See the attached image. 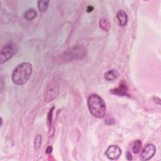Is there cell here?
I'll return each mask as SVG.
<instances>
[{"mask_svg":"<svg viewBox=\"0 0 161 161\" xmlns=\"http://www.w3.org/2000/svg\"><path fill=\"white\" fill-rule=\"evenodd\" d=\"M87 106L91 114L98 119L106 115V106L103 99L97 94H91L87 99Z\"/></svg>","mask_w":161,"mask_h":161,"instance_id":"obj_1","label":"cell"},{"mask_svg":"<svg viewBox=\"0 0 161 161\" xmlns=\"http://www.w3.org/2000/svg\"><path fill=\"white\" fill-rule=\"evenodd\" d=\"M32 65L29 62H23L18 65L13 70L11 79L14 84L21 86L30 78L32 74Z\"/></svg>","mask_w":161,"mask_h":161,"instance_id":"obj_2","label":"cell"},{"mask_svg":"<svg viewBox=\"0 0 161 161\" xmlns=\"http://www.w3.org/2000/svg\"><path fill=\"white\" fill-rule=\"evenodd\" d=\"M60 86L58 77H54L48 82L44 94V101L50 103L54 100L59 93Z\"/></svg>","mask_w":161,"mask_h":161,"instance_id":"obj_3","label":"cell"},{"mask_svg":"<svg viewBox=\"0 0 161 161\" xmlns=\"http://www.w3.org/2000/svg\"><path fill=\"white\" fill-rule=\"evenodd\" d=\"M18 48L14 43H8L1 50L0 63L2 64L13 57L18 52Z\"/></svg>","mask_w":161,"mask_h":161,"instance_id":"obj_4","label":"cell"},{"mask_svg":"<svg viewBox=\"0 0 161 161\" xmlns=\"http://www.w3.org/2000/svg\"><path fill=\"white\" fill-rule=\"evenodd\" d=\"M85 55V49L81 46L73 47L70 50H68L65 53V56L70 59L81 58Z\"/></svg>","mask_w":161,"mask_h":161,"instance_id":"obj_5","label":"cell"},{"mask_svg":"<svg viewBox=\"0 0 161 161\" xmlns=\"http://www.w3.org/2000/svg\"><path fill=\"white\" fill-rule=\"evenodd\" d=\"M155 146L153 144L148 143L143 148L140 155V158L142 160H148L155 155Z\"/></svg>","mask_w":161,"mask_h":161,"instance_id":"obj_6","label":"cell"},{"mask_svg":"<svg viewBox=\"0 0 161 161\" xmlns=\"http://www.w3.org/2000/svg\"><path fill=\"white\" fill-rule=\"evenodd\" d=\"M121 149L117 145H110L106 150V155L110 160H116L121 155Z\"/></svg>","mask_w":161,"mask_h":161,"instance_id":"obj_7","label":"cell"},{"mask_svg":"<svg viewBox=\"0 0 161 161\" xmlns=\"http://www.w3.org/2000/svg\"><path fill=\"white\" fill-rule=\"evenodd\" d=\"M111 93L119 96H126L128 95V87L126 84L124 82H120V84L119 86L116 88H114L110 91Z\"/></svg>","mask_w":161,"mask_h":161,"instance_id":"obj_8","label":"cell"},{"mask_svg":"<svg viewBox=\"0 0 161 161\" xmlns=\"http://www.w3.org/2000/svg\"><path fill=\"white\" fill-rule=\"evenodd\" d=\"M116 18L118 19L119 26H125L128 23V16L123 10H119L116 13Z\"/></svg>","mask_w":161,"mask_h":161,"instance_id":"obj_9","label":"cell"},{"mask_svg":"<svg viewBox=\"0 0 161 161\" xmlns=\"http://www.w3.org/2000/svg\"><path fill=\"white\" fill-rule=\"evenodd\" d=\"M119 75L118 72L116 69H111L104 74V79L108 81H112L118 78Z\"/></svg>","mask_w":161,"mask_h":161,"instance_id":"obj_10","label":"cell"},{"mask_svg":"<svg viewBox=\"0 0 161 161\" xmlns=\"http://www.w3.org/2000/svg\"><path fill=\"white\" fill-rule=\"evenodd\" d=\"M100 28L104 31H108L111 28V23L106 18H101L99 21Z\"/></svg>","mask_w":161,"mask_h":161,"instance_id":"obj_11","label":"cell"},{"mask_svg":"<svg viewBox=\"0 0 161 161\" xmlns=\"http://www.w3.org/2000/svg\"><path fill=\"white\" fill-rule=\"evenodd\" d=\"M36 15H37V12L33 8H30L27 9L24 13V17L28 21L33 20L36 18Z\"/></svg>","mask_w":161,"mask_h":161,"instance_id":"obj_12","label":"cell"},{"mask_svg":"<svg viewBox=\"0 0 161 161\" xmlns=\"http://www.w3.org/2000/svg\"><path fill=\"white\" fill-rule=\"evenodd\" d=\"M50 1L47 0H42L38 1V8L40 12L44 13L47 11Z\"/></svg>","mask_w":161,"mask_h":161,"instance_id":"obj_13","label":"cell"},{"mask_svg":"<svg viewBox=\"0 0 161 161\" xmlns=\"http://www.w3.org/2000/svg\"><path fill=\"white\" fill-rule=\"evenodd\" d=\"M142 143L140 140H135L133 145V148H132L133 152L134 153H138L142 148Z\"/></svg>","mask_w":161,"mask_h":161,"instance_id":"obj_14","label":"cell"},{"mask_svg":"<svg viewBox=\"0 0 161 161\" xmlns=\"http://www.w3.org/2000/svg\"><path fill=\"white\" fill-rule=\"evenodd\" d=\"M42 136L40 135H36L34 140V148L35 150L40 149L42 145Z\"/></svg>","mask_w":161,"mask_h":161,"instance_id":"obj_15","label":"cell"},{"mask_svg":"<svg viewBox=\"0 0 161 161\" xmlns=\"http://www.w3.org/2000/svg\"><path fill=\"white\" fill-rule=\"evenodd\" d=\"M53 108L52 109H51L48 113V118H47V120H48V126H50V125H51V122H52V113H53Z\"/></svg>","mask_w":161,"mask_h":161,"instance_id":"obj_16","label":"cell"},{"mask_svg":"<svg viewBox=\"0 0 161 161\" xmlns=\"http://www.w3.org/2000/svg\"><path fill=\"white\" fill-rule=\"evenodd\" d=\"M52 150H53L52 147V146H48V147L47 148V149H46V153H52Z\"/></svg>","mask_w":161,"mask_h":161,"instance_id":"obj_17","label":"cell"},{"mask_svg":"<svg viewBox=\"0 0 161 161\" xmlns=\"http://www.w3.org/2000/svg\"><path fill=\"white\" fill-rule=\"evenodd\" d=\"M93 9H94V7H93V6H87V12L90 13V12L92 11Z\"/></svg>","mask_w":161,"mask_h":161,"instance_id":"obj_18","label":"cell"},{"mask_svg":"<svg viewBox=\"0 0 161 161\" xmlns=\"http://www.w3.org/2000/svg\"><path fill=\"white\" fill-rule=\"evenodd\" d=\"M126 158L128 160H131L132 159V157H131V155L130 152H128L127 153V155H126Z\"/></svg>","mask_w":161,"mask_h":161,"instance_id":"obj_19","label":"cell"}]
</instances>
